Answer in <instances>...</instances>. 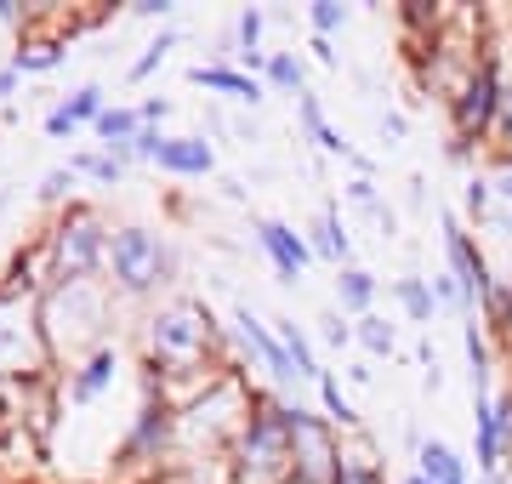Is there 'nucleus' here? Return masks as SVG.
I'll use <instances>...</instances> for the list:
<instances>
[{"mask_svg": "<svg viewBox=\"0 0 512 484\" xmlns=\"http://www.w3.org/2000/svg\"><path fill=\"white\" fill-rule=\"evenodd\" d=\"M228 342L234 336L211 314V302L188 297V291L154 302L143 314V365H154L171 382V399L177 405H183L188 393H200L211 376L234 371L228 365Z\"/></svg>", "mask_w": 512, "mask_h": 484, "instance_id": "obj_1", "label": "nucleus"}, {"mask_svg": "<svg viewBox=\"0 0 512 484\" xmlns=\"http://www.w3.org/2000/svg\"><path fill=\"white\" fill-rule=\"evenodd\" d=\"M114 308H120V297L109 291V280H80V285L40 291V331H46V348H52L57 371H69L74 359H86L103 342H120L114 336Z\"/></svg>", "mask_w": 512, "mask_h": 484, "instance_id": "obj_2", "label": "nucleus"}, {"mask_svg": "<svg viewBox=\"0 0 512 484\" xmlns=\"http://www.w3.org/2000/svg\"><path fill=\"white\" fill-rule=\"evenodd\" d=\"M103 280L120 302H154L177 297V280H183V257L171 234L154 223H114L109 234V262H103Z\"/></svg>", "mask_w": 512, "mask_h": 484, "instance_id": "obj_3", "label": "nucleus"}, {"mask_svg": "<svg viewBox=\"0 0 512 484\" xmlns=\"http://www.w3.org/2000/svg\"><path fill=\"white\" fill-rule=\"evenodd\" d=\"M251 376L222 371L200 393H188L177 405V450H200V462H228L234 433L251 416Z\"/></svg>", "mask_w": 512, "mask_h": 484, "instance_id": "obj_4", "label": "nucleus"}, {"mask_svg": "<svg viewBox=\"0 0 512 484\" xmlns=\"http://www.w3.org/2000/svg\"><path fill=\"white\" fill-rule=\"evenodd\" d=\"M109 234L114 223L103 217V205L74 200L63 205L52 223L40 228V257H46V291L52 285H80V280H103L109 262Z\"/></svg>", "mask_w": 512, "mask_h": 484, "instance_id": "obj_5", "label": "nucleus"}, {"mask_svg": "<svg viewBox=\"0 0 512 484\" xmlns=\"http://www.w3.org/2000/svg\"><path fill=\"white\" fill-rule=\"evenodd\" d=\"M228 479L234 484H285L291 479V399L274 388L251 393V416L228 445Z\"/></svg>", "mask_w": 512, "mask_h": 484, "instance_id": "obj_6", "label": "nucleus"}, {"mask_svg": "<svg viewBox=\"0 0 512 484\" xmlns=\"http://www.w3.org/2000/svg\"><path fill=\"white\" fill-rule=\"evenodd\" d=\"M507 40L501 35H478V52H473V69L461 80V92L444 103V120H450V137L467 143V149L490 154V131H495V114H501V92H507Z\"/></svg>", "mask_w": 512, "mask_h": 484, "instance_id": "obj_7", "label": "nucleus"}, {"mask_svg": "<svg viewBox=\"0 0 512 484\" xmlns=\"http://www.w3.org/2000/svg\"><path fill=\"white\" fill-rule=\"evenodd\" d=\"M143 371V399L131 410V428L114 450V467L120 473H154L177 456V399H171V382H165L154 365H137Z\"/></svg>", "mask_w": 512, "mask_h": 484, "instance_id": "obj_8", "label": "nucleus"}, {"mask_svg": "<svg viewBox=\"0 0 512 484\" xmlns=\"http://www.w3.org/2000/svg\"><path fill=\"white\" fill-rule=\"evenodd\" d=\"M52 348L40 331V297L0 280V382H52Z\"/></svg>", "mask_w": 512, "mask_h": 484, "instance_id": "obj_9", "label": "nucleus"}, {"mask_svg": "<svg viewBox=\"0 0 512 484\" xmlns=\"http://www.w3.org/2000/svg\"><path fill=\"white\" fill-rule=\"evenodd\" d=\"M342 439L348 433L330 428L325 410L291 399V479L285 484H336V473H342Z\"/></svg>", "mask_w": 512, "mask_h": 484, "instance_id": "obj_10", "label": "nucleus"}, {"mask_svg": "<svg viewBox=\"0 0 512 484\" xmlns=\"http://www.w3.org/2000/svg\"><path fill=\"white\" fill-rule=\"evenodd\" d=\"M439 268H450L461 285V297L473 302V314L484 308V297H490L495 285H501V274L490 268V257H484V240H478V228L461 223V211H439Z\"/></svg>", "mask_w": 512, "mask_h": 484, "instance_id": "obj_11", "label": "nucleus"}, {"mask_svg": "<svg viewBox=\"0 0 512 484\" xmlns=\"http://www.w3.org/2000/svg\"><path fill=\"white\" fill-rule=\"evenodd\" d=\"M228 336H234L245 371H262L268 388H296V382H302L296 365H291V354H285V342H279V331H274V319H262L251 302H234V314H228Z\"/></svg>", "mask_w": 512, "mask_h": 484, "instance_id": "obj_12", "label": "nucleus"}, {"mask_svg": "<svg viewBox=\"0 0 512 484\" xmlns=\"http://www.w3.org/2000/svg\"><path fill=\"white\" fill-rule=\"evenodd\" d=\"M251 240H256V251L268 257V268H274L279 285H302L308 268L319 262L313 245H308V234H302L296 223H285V217H251Z\"/></svg>", "mask_w": 512, "mask_h": 484, "instance_id": "obj_13", "label": "nucleus"}, {"mask_svg": "<svg viewBox=\"0 0 512 484\" xmlns=\"http://www.w3.org/2000/svg\"><path fill=\"white\" fill-rule=\"evenodd\" d=\"M120 371H126V348L120 342H103V348H92L86 359H74L69 371L57 376V393H63V405L86 410L120 382Z\"/></svg>", "mask_w": 512, "mask_h": 484, "instance_id": "obj_14", "label": "nucleus"}, {"mask_svg": "<svg viewBox=\"0 0 512 484\" xmlns=\"http://www.w3.org/2000/svg\"><path fill=\"white\" fill-rule=\"evenodd\" d=\"M154 171L177 177V183H205V177H217V149L205 131H165L154 149Z\"/></svg>", "mask_w": 512, "mask_h": 484, "instance_id": "obj_15", "label": "nucleus"}, {"mask_svg": "<svg viewBox=\"0 0 512 484\" xmlns=\"http://www.w3.org/2000/svg\"><path fill=\"white\" fill-rule=\"evenodd\" d=\"M473 462L478 473H512V450H507V433H501V416H495V393L473 399Z\"/></svg>", "mask_w": 512, "mask_h": 484, "instance_id": "obj_16", "label": "nucleus"}, {"mask_svg": "<svg viewBox=\"0 0 512 484\" xmlns=\"http://www.w3.org/2000/svg\"><path fill=\"white\" fill-rule=\"evenodd\" d=\"M188 80H194L200 92H211V97L245 103V109H256V103L268 97V86H262V80H251L245 69H234V63H217V57H205V63H194V69H188Z\"/></svg>", "mask_w": 512, "mask_h": 484, "instance_id": "obj_17", "label": "nucleus"}, {"mask_svg": "<svg viewBox=\"0 0 512 484\" xmlns=\"http://www.w3.org/2000/svg\"><path fill=\"white\" fill-rule=\"evenodd\" d=\"M63 57H69V40H63V35H46V29L29 18V23H23V35H18V52L6 57V63H12L23 80H29V75H52Z\"/></svg>", "mask_w": 512, "mask_h": 484, "instance_id": "obj_18", "label": "nucleus"}, {"mask_svg": "<svg viewBox=\"0 0 512 484\" xmlns=\"http://www.w3.org/2000/svg\"><path fill=\"white\" fill-rule=\"evenodd\" d=\"M143 114H137V103H109L103 109V120L92 126V137H97V149L103 154H114L120 166H131V149H137V137H143Z\"/></svg>", "mask_w": 512, "mask_h": 484, "instance_id": "obj_19", "label": "nucleus"}, {"mask_svg": "<svg viewBox=\"0 0 512 484\" xmlns=\"http://www.w3.org/2000/svg\"><path fill=\"white\" fill-rule=\"evenodd\" d=\"M296 126H302V137H308V143H313L319 154H342V160H353V143H348V137H342L336 126H330L325 97L313 92V86H308L302 97H296Z\"/></svg>", "mask_w": 512, "mask_h": 484, "instance_id": "obj_20", "label": "nucleus"}, {"mask_svg": "<svg viewBox=\"0 0 512 484\" xmlns=\"http://www.w3.org/2000/svg\"><path fill=\"white\" fill-rule=\"evenodd\" d=\"M308 245H313V257H319V262H330V268H348V262H353L348 217H342L336 205H319V217H313V228H308Z\"/></svg>", "mask_w": 512, "mask_h": 484, "instance_id": "obj_21", "label": "nucleus"}, {"mask_svg": "<svg viewBox=\"0 0 512 484\" xmlns=\"http://www.w3.org/2000/svg\"><path fill=\"white\" fill-rule=\"evenodd\" d=\"M376 297H382V280L370 274L365 262H348V268H336V314L365 319V314H376Z\"/></svg>", "mask_w": 512, "mask_h": 484, "instance_id": "obj_22", "label": "nucleus"}, {"mask_svg": "<svg viewBox=\"0 0 512 484\" xmlns=\"http://www.w3.org/2000/svg\"><path fill=\"white\" fill-rule=\"evenodd\" d=\"M336 484H393L382 450L370 445L365 433H348L342 439V473H336Z\"/></svg>", "mask_w": 512, "mask_h": 484, "instance_id": "obj_23", "label": "nucleus"}, {"mask_svg": "<svg viewBox=\"0 0 512 484\" xmlns=\"http://www.w3.org/2000/svg\"><path fill=\"white\" fill-rule=\"evenodd\" d=\"M461 348H467V382H473V399L478 393H495V348L490 331L478 319H461Z\"/></svg>", "mask_w": 512, "mask_h": 484, "instance_id": "obj_24", "label": "nucleus"}, {"mask_svg": "<svg viewBox=\"0 0 512 484\" xmlns=\"http://www.w3.org/2000/svg\"><path fill=\"white\" fill-rule=\"evenodd\" d=\"M274 331H279V342H285V354H291V365H296V376L302 382H319L325 376V365H319V348H313V336H308V325L296 314H274Z\"/></svg>", "mask_w": 512, "mask_h": 484, "instance_id": "obj_25", "label": "nucleus"}, {"mask_svg": "<svg viewBox=\"0 0 512 484\" xmlns=\"http://www.w3.org/2000/svg\"><path fill=\"white\" fill-rule=\"evenodd\" d=\"M393 302H399V314L410 319V325H421V331H427V325L439 319V302H433V285H427V274H416V268L393 280Z\"/></svg>", "mask_w": 512, "mask_h": 484, "instance_id": "obj_26", "label": "nucleus"}, {"mask_svg": "<svg viewBox=\"0 0 512 484\" xmlns=\"http://www.w3.org/2000/svg\"><path fill=\"white\" fill-rule=\"evenodd\" d=\"M177 40H183V29H177V23H171V29H154V35L143 40V52H137V57L126 63V80H131V86H143V80L160 75L165 57L177 52Z\"/></svg>", "mask_w": 512, "mask_h": 484, "instance_id": "obj_27", "label": "nucleus"}, {"mask_svg": "<svg viewBox=\"0 0 512 484\" xmlns=\"http://www.w3.org/2000/svg\"><path fill=\"white\" fill-rule=\"evenodd\" d=\"M262 86L279 97H302L308 92V57L296 52H268V69H262Z\"/></svg>", "mask_w": 512, "mask_h": 484, "instance_id": "obj_28", "label": "nucleus"}, {"mask_svg": "<svg viewBox=\"0 0 512 484\" xmlns=\"http://www.w3.org/2000/svg\"><path fill=\"white\" fill-rule=\"evenodd\" d=\"M313 393H319V410H325V422L336 433H359V405L348 399V388H342V376L325 371L319 382H313Z\"/></svg>", "mask_w": 512, "mask_h": 484, "instance_id": "obj_29", "label": "nucleus"}, {"mask_svg": "<svg viewBox=\"0 0 512 484\" xmlns=\"http://www.w3.org/2000/svg\"><path fill=\"white\" fill-rule=\"evenodd\" d=\"M478 325L490 331V342L501 348V354H512V280H501L484 297V308H478Z\"/></svg>", "mask_w": 512, "mask_h": 484, "instance_id": "obj_30", "label": "nucleus"}, {"mask_svg": "<svg viewBox=\"0 0 512 484\" xmlns=\"http://www.w3.org/2000/svg\"><path fill=\"white\" fill-rule=\"evenodd\" d=\"M57 109L69 114V126L92 131L97 120H103V109H109V92H103V86H97V80H86V86H74V92L63 97V103H57Z\"/></svg>", "mask_w": 512, "mask_h": 484, "instance_id": "obj_31", "label": "nucleus"}, {"mask_svg": "<svg viewBox=\"0 0 512 484\" xmlns=\"http://www.w3.org/2000/svg\"><path fill=\"white\" fill-rule=\"evenodd\" d=\"M69 171H74V177H86V183H97V188H120V183H126V166H120L114 154H103V149L69 154Z\"/></svg>", "mask_w": 512, "mask_h": 484, "instance_id": "obj_32", "label": "nucleus"}, {"mask_svg": "<svg viewBox=\"0 0 512 484\" xmlns=\"http://www.w3.org/2000/svg\"><path fill=\"white\" fill-rule=\"evenodd\" d=\"M353 348H365L370 359H393L399 354V331L382 314H365V319H353Z\"/></svg>", "mask_w": 512, "mask_h": 484, "instance_id": "obj_33", "label": "nucleus"}, {"mask_svg": "<svg viewBox=\"0 0 512 484\" xmlns=\"http://www.w3.org/2000/svg\"><path fill=\"white\" fill-rule=\"evenodd\" d=\"M495 211V200H490V177H484V166L478 171H467V183H461V223L467 228H484V217Z\"/></svg>", "mask_w": 512, "mask_h": 484, "instance_id": "obj_34", "label": "nucleus"}, {"mask_svg": "<svg viewBox=\"0 0 512 484\" xmlns=\"http://www.w3.org/2000/svg\"><path fill=\"white\" fill-rule=\"evenodd\" d=\"M427 285H433V302H439V314L478 319V314H473V302L461 297V285H456V274H450V268H433V274H427Z\"/></svg>", "mask_w": 512, "mask_h": 484, "instance_id": "obj_35", "label": "nucleus"}, {"mask_svg": "<svg viewBox=\"0 0 512 484\" xmlns=\"http://www.w3.org/2000/svg\"><path fill=\"white\" fill-rule=\"evenodd\" d=\"M348 23H353V6H342V0H313V6H308V35L336 40Z\"/></svg>", "mask_w": 512, "mask_h": 484, "instance_id": "obj_36", "label": "nucleus"}, {"mask_svg": "<svg viewBox=\"0 0 512 484\" xmlns=\"http://www.w3.org/2000/svg\"><path fill=\"white\" fill-rule=\"evenodd\" d=\"M74 188H80V177H74L69 166H52V171H46V177H40L35 200H40V205H52V211H63V205H74V200H80Z\"/></svg>", "mask_w": 512, "mask_h": 484, "instance_id": "obj_37", "label": "nucleus"}, {"mask_svg": "<svg viewBox=\"0 0 512 484\" xmlns=\"http://www.w3.org/2000/svg\"><path fill=\"white\" fill-rule=\"evenodd\" d=\"M484 177H490V200L495 211H512V154H484Z\"/></svg>", "mask_w": 512, "mask_h": 484, "instance_id": "obj_38", "label": "nucleus"}, {"mask_svg": "<svg viewBox=\"0 0 512 484\" xmlns=\"http://www.w3.org/2000/svg\"><path fill=\"white\" fill-rule=\"evenodd\" d=\"M319 336H325L330 348H342V354H348V348H353V319L336 314V308H325V314H319Z\"/></svg>", "mask_w": 512, "mask_h": 484, "instance_id": "obj_39", "label": "nucleus"}, {"mask_svg": "<svg viewBox=\"0 0 512 484\" xmlns=\"http://www.w3.org/2000/svg\"><path fill=\"white\" fill-rule=\"evenodd\" d=\"M126 12H131V18H143V23H160V29H171V23H177V0H131Z\"/></svg>", "mask_w": 512, "mask_h": 484, "instance_id": "obj_40", "label": "nucleus"}, {"mask_svg": "<svg viewBox=\"0 0 512 484\" xmlns=\"http://www.w3.org/2000/svg\"><path fill=\"white\" fill-rule=\"evenodd\" d=\"M490 149H495V154H512V80H507V92H501V114H495Z\"/></svg>", "mask_w": 512, "mask_h": 484, "instance_id": "obj_41", "label": "nucleus"}, {"mask_svg": "<svg viewBox=\"0 0 512 484\" xmlns=\"http://www.w3.org/2000/svg\"><path fill=\"white\" fill-rule=\"evenodd\" d=\"M376 131H382V143H404V137H410V114H404V109H382Z\"/></svg>", "mask_w": 512, "mask_h": 484, "instance_id": "obj_42", "label": "nucleus"}, {"mask_svg": "<svg viewBox=\"0 0 512 484\" xmlns=\"http://www.w3.org/2000/svg\"><path fill=\"white\" fill-rule=\"evenodd\" d=\"M137 114H143L148 131H160L165 120H171V97H143V103H137Z\"/></svg>", "mask_w": 512, "mask_h": 484, "instance_id": "obj_43", "label": "nucleus"}, {"mask_svg": "<svg viewBox=\"0 0 512 484\" xmlns=\"http://www.w3.org/2000/svg\"><path fill=\"white\" fill-rule=\"evenodd\" d=\"M46 137H52V143H74L80 126H69V114L63 109H46Z\"/></svg>", "mask_w": 512, "mask_h": 484, "instance_id": "obj_44", "label": "nucleus"}, {"mask_svg": "<svg viewBox=\"0 0 512 484\" xmlns=\"http://www.w3.org/2000/svg\"><path fill=\"white\" fill-rule=\"evenodd\" d=\"M478 234H490V240H507V245H512V211H490Z\"/></svg>", "mask_w": 512, "mask_h": 484, "instance_id": "obj_45", "label": "nucleus"}, {"mask_svg": "<svg viewBox=\"0 0 512 484\" xmlns=\"http://www.w3.org/2000/svg\"><path fill=\"white\" fill-rule=\"evenodd\" d=\"M495 416H501V433H507V450H512V382L495 388Z\"/></svg>", "mask_w": 512, "mask_h": 484, "instance_id": "obj_46", "label": "nucleus"}, {"mask_svg": "<svg viewBox=\"0 0 512 484\" xmlns=\"http://www.w3.org/2000/svg\"><path fill=\"white\" fill-rule=\"evenodd\" d=\"M308 52H313V63H325V69H336L342 57H336V46H330L325 35H308Z\"/></svg>", "mask_w": 512, "mask_h": 484, "instance_id": "obj_47", "label": "nucleus"}, {"mask_svg": "<svg viewBox=\"0 0 512 484\" xmlns=\"http://www.w3.org/2000/svg\"><path fill=\"white\" fill-rule=\"evenodd\" d=\"M18 86H23V75L12 69V63H0V103L12 109V97H18Z\"/></svg>", "mask_w": 512, "mask_h": 484, "instance_id": "obj_48", "label": "nucleus"}, {"mask_svg": "<svg viewBox=\"0 0 512 484\" xmlns=\"http://www.w3.org/2000/svg\"><path fill=\"white\" fill-rule=\"evenodd\" d=\"M0 23H6V29H18V35H23V23H29V12H23V0H0Z\"/></svg>", "mask_w": 512, "mask_h": 484, "instance_id": "obj_49", "label": "nucleus"}, {"mask_svg": "<svg viewBox=\"0 0 512 484\" xmlns=\"http://www.w3.org/2000/svg\"><path fill=\"white\" fill-rule=\"evenodd\" d=\"M410 205H416V211H421V205H427V177H421V171H416V177H410Z\"/></svg>", "mask_w": 512, "mask_h": 484, "instance_id": "obj_50", "label": "nucleus"}, {"mask_svg": "<svg viewBox=\"0 0 512 484\" xmlns=\"http://www.w3.org/2000/svg\"><path fill=\"white\" fill-rule=\"evenodd\" d=\"M473 484H512V473H478Z\"/></svg>", "mask_w": 512, "mask_h": 484, "instance_id": "obj_51", "label": "nucleus"}, {"mask_svg": "<svg viewBox=\"0 0 512 484\" xmlns=\"http://www.w3.org/2000/svg\"><path fill=\"white\" fill-rule=\"evenodd\" d=\"M393 484H427V479H421L416 467H410V473H393Z\"/></svg>", "mask_w": 512, "mask_h": 484, "instance_id": "obj_52", "label": "nucleus"}]
</instances>
